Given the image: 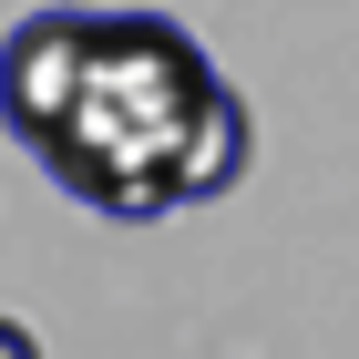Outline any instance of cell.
Instances as JSON below:
<instances>
[{"mask_svg": "<svg viewBox=\"0 0 359 359\" xmlns=\"http://www.w3.org/2000/svg\"><path fill=\"white\" fill-rule=\"evenodd\" d=\"M0 359H41V339H31L21 318H0Z\"/></svg>", "mask_w": 359, "mask_h": 359, "instance_id": "obj_2", "label": "cell"}, {"mask_svg": "<svg viewBox=\"0 0 359 359\" xmlns=\"http://www.w3.org/2000/svg\"><path fill=\"white\" fill-rule=\"evenodd\" d=\"M31 154L93 216L154 226L247 175V103L195 52V31L154 21V11H83L72 93L31 134Z\"/></svg>", "mask_w": 359, "mask_h": 359, "instance_id": "obj_1", "label": "cell"}]
</instances>
